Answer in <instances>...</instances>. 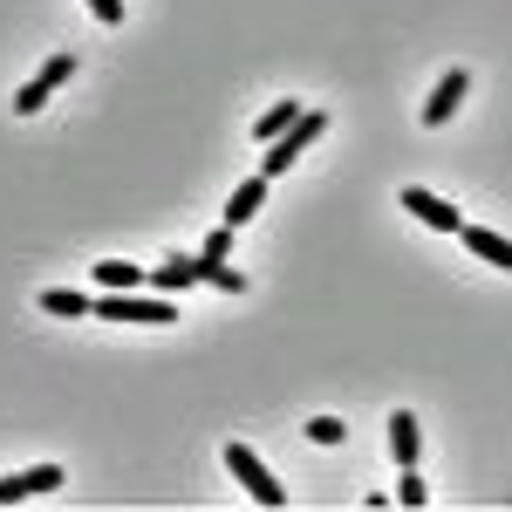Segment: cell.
Segmentation results:
<instances>
[{"label":"cell","mask_w":512,"mask_h":512,"mask_svg":"<svg viewBox=\"0 0 512 512\" xmlns=\"http://www.w3.org/2000/svg\"><path fill=\"white\" fill-rule=\"evenodd\" d=\"M89 315L96 321H151V328H171L178 308H171V301H144V294H130V287H123V294L103 287V294H89Z\"/></svg>","instance_id":"cell-1"},{"label":"cell","mask_w":512,"mask_h":512,"mask_svg":"<svg viewBox=\"0 0 512 512\" xmlns=\"http://www.w3.org/2000/svg\"><path fill=\"white\" fill-rule=\"evenodd\" d=\"M321 130H328V117H321V110H301V117L287 123V130H280L274 144H267V164H260V171H267V178H274V171H287V164L301 158V151L315 144Z\"/></svg>","instance_id":"cell-2"},{"label":"cell","mask_w":512,"mask_h":512,"mask_svg":"<svg viewBox=\"0 0 512 512\" xmlns=\"http://www.w3.org/2000/svg\"><path fill=\"white\" fill-rule=\"evenodd\" d=\"M226 465H233V478L260 499V506H287V492H280V478L253 458V444H226Z\"/></svg>","instance_id":"cell-3"},{"label":"cell","mask_w":512,"mask_h":512,"mask_svg":"<svg viewBox=\"0 0 512 512\" xmlns=\"http://www.w3.org/2000/svg\"><path fill=\"white\" fill-rule=\"evenodd\" d=\"M69 76H76V55H48V62H41V76L28 82L21 96H14V110H21V117H35V110H41V103H48V96H55Z\"/></svg>","instance_id":"cell-4"},{"label":"cell","mask_w":512,"mask_h":512,"mask_svg":"<svg viewBox=\"0 0 512 512\" xmlns=\"http://www.w3.org/2000/svg\"><path fill=\"white\" fill-rule=\"evenodd\" d=\"M403 212L410 219H424V226H437V233H458L465 219H458V205L451 198H437V192H424V185H403Z\"/></svg>","instance_id":"cell-5"},{"label":"cell","mask_w":512,"mask_h":512,"mask_svg":"<svg viewBox=\"0 0 512 512\" xmlns=\"http://www.w3.org/2000/svg\"><path fill=\"white\" fill-rule=\"evenodd\" d=\"M465 89H472V69H451V76L431 89V103H424V130H437V123H451V110L465 103Z\"/></svg>","instance_id":"cell-6"},{"label":"cell","mask_w":512,"mask_h":512,"mask_svg":"<svg viewBox=\"0 0 512 512\" xmlns=\"http://www.w3.org/2000/svg\"><path fill=\"white\" fill-rule=\"evenodd\" d=\"M390 458L410 472V465H424V431H417V417L410 410H390Z\"/></svg>","instance_id":"cell-7"},{"label":"cell","mask_w":512,"mask_h":512,"mask_svg":"<svg viewBox=\"0 0 512 512\" xmlns=\"http://www.w3.org/2000/svg\"><path fill=\"white\" fill-rule=\"evenodd\" d=\"M62 485V465H35V472H14L0 478V506H14V499H35V492H55Z\"/></svg>","instance_id":"cell-8"},{"label":"cell","mask_w":512,"mask_h":512,"mask_svg":"<svg viewBox=\"0 0 512 512\" xmlns=\"http://www.w3.org/2000/svg\"><path fill=\"white\" fill-rule=\"evenodd\" d=\"M267 185H274V178H267V171H260V178H246V185H239L233 198H226V226H246V219H253V212H260V205H267Z\"/></svg>","instance_id":"cell-9"},{"label":"cell","mask_w":512,"mask_h":512,"mask_svg":"<svg viewBox=\"0 0 512 512\" xmlns=\"http://www.w3.org/2000/svg\"><path fill=\"white\" fill-rule=\"evenodd\" d=\"M458 239L472 246L478 260H492V267H506V274H512V239H499L492 226H458Z\"/></svg>","instance_id":"cell-10"},{"label":"cell","mask_w":512,"mask_h":512,"mask_svg":"<svg viewBox=\"0 0 512 512\" xmlns=\"http://www.w3.org/2000/svg\"><path fill=\"white\" fill-rule=\"evenodd\" d=\"M144 280H151L158 294H185V287H198V260H192V253H171L158 274H144Z\"/></svg>","instance_id":"cell-11"},{"label":"cell","mask_w":512,"mask_h":512,"mask_svg":"<svg viewBox=\"0 0 512 512\" xmlns=\"http://www.w3.org/2000/svg\"><path fill=\"white\" fill-rule=\"evenodd\" d=\"M96 287H110V294L144 287V267H130V260H96Z\"/></svg>","instance_id":"cell-12"},{"label":"cell","mask_w":512,"mask_h":512,"mask_svg":"<svg viewBox=\"0 0 512 512\" xmlns=\"http://www.w3.org/2000/svg\"><path fill=\"white\" fill-rule=\"evenodd\" d=\"M198 287H219V294H246V274H233L226 260H198Z\"/></svg>","instance_id":"cell-13"},{"label":"cell","mask_w":512,"mask_h":512,"mask_svg":"<svg viewBox=\"0 0 512 512\" xmlns=\"http://www.w3.org/2000/svg\"><path fill=\"white\" fill-rule=\"evenodd\" d=\"M294 117H301V103H274L267 117L253 123V137H260V144H274V137H280V130H287V123H294Z\"/></svg>","instance_id":"cell-14"},{"label":"cell","mask_w":512,"mask_h":512,"mask_svg":"<svg viewBox=\"0 0 512 512\" xmlns=\"http://www.w3.org/2000/svg\"><path fill=\"white\" fill-rule=\"evenodd\" d=\"M41 308H48V315H89V294H69V287H48V294H41Z\"/></svg>","instance_id":"cell-15"},{"label":"cell","mask_w":512,"mask_h":512,"mask_svg":"<svg viewBox=\"0 0 512 512\" xmlns=\"http://www.w3.org/2000/svg\"><path fill=\"white\" fill-rule=\"evenodd\" d=\"M396 499H403V506H431V485L417 478V465L403 472V485H396Z\"/></svg>","instance_id":"cell-16"},{"label":"cell","mask_w":512,"mask_h":512,"mask_svg":"<svg viewBox=\"0 0 512 512\" xmlns=\"http://www.w3.org/2000/svg\"><path fill=\"white\" fill-rule=\"evenodd\" d=\"M226 253H233V226H219V233L198 239V260H226Z\"/></svg>","instance_id":"cell-17"},{"label":"cell","mask_w":512,"mask_h":512,"mask_svg":"<svg viewBox=\"0 0 512 512\" xmlns=\"http://www.w3.org/2000/svg\"><path fill=\"white\" fill-rule=\"evenodd\" d=\"M308 437H315V444H342V417H308Z\"/></svg>","instance_id":"cell-18"},{"label":"cell","mask_w":512,"mask_h":512,"mask_svg":"<svg viewBox=\"0 0 512 512\" xmlns=\"http://www.w3.org/2000/svg\"><path fill=\"white\" fill-rule=\"evenodd\" d=\"M82 7H89L103 28H117V21H123V0H82Z\"/></svg>","instance_id":"cell-19"}]
</instances>
